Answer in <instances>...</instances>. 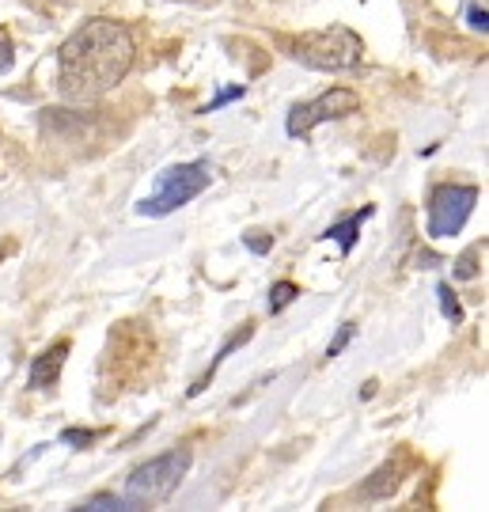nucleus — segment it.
Segmentation results:
<instances>
[{"label": "nucleus", "mask_w": 489, "mask_h": 512, "mask_svg": "<svg viewBox=\"0 0 489 512\" xmlns=\"http://www.w3.org/2000/svg\"><path fill=\"white\" fill-rule=\"evenodd\" d=\"M133 69V35L118 19H88L57 46V92L69 103H95Z\"/></svg>", "instance_id": "obj_1"}, {"label": "nucleus", "mask_w": 489, "mask_h": 512, "mask_svg": "<svg viewBox=\"0 0 489 512\" xmlns=\"http://www.w3.org/2000/svg\"><path fill=\"white\" fill-rule=\"evenodd\" d=\"M190 463H194L190 448H171V452H163V456L141 463V467L126 478V490H122L126 509H156L163 501H171V497L179 494Z\"/></svg>", "instance_id": "obj_2"}, {"label": "nucleus", "mask_w": 489, "mask_h": 512, "mask_svg": "<svg viewBox=\"0 0 489 512\" xmlns=\"http://www.w3.org/2000/svg\"><path fill=\"white\" fill-rule=\"evenodd\" d=\"M292 61L319 69V73H345L353 65H361L364 42L349 27H326V31H304L300 38L285 42Z\"/></svg>", "instance_id": "obj_3"}, {"label": "nucleus", "mask_w": 489, "mask_h": 512, "mask_svg": "<svg viewBox=\"0 0 489 512\" xmlns=\"http://www.w3.org/2000/svg\"><path fill=\"white\" fill-rule=\"evenodd\" d=\"M209 183H213V167L205 164V160L167 167L156 179V194L137 205V213L141 217H171L175 209L194 202L201 190H209Z\"/></svg>", "instance_id": "obj_4"}, {"label": "nucleus", "mask_w": 489, "mask_h": 512, "mask_svg": "<svg viewBox=\"0 0 489 512\" xmlns=\"http://www.w3.org/2000/svg\"><path fill=\"white\" fill-rule=\"evenodd\" d=\"M110 365H118V376L107 387L110 391H126L152 365V334L141 330V323H118L110 330V346L103 353V368Z\"/></svg>", "instance_id": "obj_5"}, {"label": "nucleus", "mask_w": 489, "mask_h": 512, "mask_svg": "<svg viewBox=\"0 0 489 512\" xmlns=\"http://www.w3.org/2000/svg\"><path fill=\"white\" fill-rule=\"evenodd\" d=\"M474 205H478V186H459V183L436 186L433 198H429V217H425L429 239L459 236L463 224L471 220Z\"/></svg>", "instance_id": "obj_6"}, {"label": "nucleus", "mask_w": 489, "mask_h": 512, "mask_svg": "<svg viewBox=\"0 0 489 512\" xmlns=\"http://www.w3.org/2000/svg\"><path fill=\"white\" fill-rule=\"evenodd\" d=\"M357 107H361V95L353 92V88H330V92H323L319 99L292 107L285 129H289V137H311V129L315 126H323V122H338V118L353 114Z\"/></svg>", "instance_id": "obj_7"}, {"label": "nucleus", "mask_w": 489, "mask_h": 512, "mask_svg": "<svg viewBox=\"0 0 489 512\" xmlns=\"http://www.w3.org/2000/svg\"><path fill=\"white\" fill-rule=\"evenodd\" d=\"M65 357H69V342H57L50 346L42 357L31 361V372H27V384L35 391H54L57 380H61V368H65Z\"/></svg>", "instance_id": "obj_8"}, {"label": "nucleus", "mask_w": 489, "mask_h": 512, "mask_svg": "<svg viewBox=\"0 0 489 512\" xmlns=\"http://www.w3.org/2000/svg\"><path fill=\"white\" fill-rule=\"evenodd\" d=\"M402 475H406V459H395V463H387V467H380V471L372 475L376 482H368L361 494L364 497H391L395 490H399Z\"/></svg>", "instance_id": "obj_9"}, {"label": "nucleus", "mask_w": 489, "mask_h": 512, "mask_svg": "<svg viewBox=\"0 0 489 512\" xmlns=\"http://www.w3.org/2000/svg\"><path fill=\"white\" fill-rule=\"evenodd\" d=\"M372 217V209H364L357 217H349L345 224H334V228H326V239H338V247H342V255L353 251V243H357V232H361V220Z\"/></svg>", "instance_id": "obj_10"}, {"label": "nucleus", "mask_w": 489, "mask_h": 512, "mask_svg": "<svg viewBox=\"0 0 489 512\" xmlns=\"http://www.w3.org/2000/svg\"><path fill=\"white\" fill-rule=\"evenodd\" d=\"M296 296H300V289H296L292 281H277V285L270 289V315L285 311L292 304V300H296Z\"/></svg>", "instance_id": "obj_11"}, {"label": "nucleus", "mask_w": 489, "mask_h": 512, "mask_svg": "<svg viewBox=\"0 0 489 512\" xmlns=\"http://www.w3.org/2000/svg\"><path fill=\"white\" fill-rule=\"evenodd\" d=\"M482 251H486V247H478V243H474L471 251L455 262V277H459V281H471V277L478 274V266H474V262H478V255H482Z\"/></svg>", "instance_id": "obj_12"}, {"label": "nucleus", "mask_w": 489, "mask_h": 512, "mask_svg": "<svg viewBox=\"0 0 489 512\" xmlns=\"http://www.w3.org/2000/svg\"><path fill=\"white\" fill-rule=\"evenodd\" d=\"M436 296H440V311H444V319L463 323V308H459V300L452 296V289H448V285H440V289H436Z\"/></svg>", "instance_id": "obj_13"}, {"label": "nucleus", "mask_w": 489, "mask_h": 512, "mask_svg": "<svg viewBox=\"0 0 489 512\" xmlns=\"http://www.w3.org/2000/svg\"><path fill=\"white\" fill-rule=\"evenodd\" d=\"M12 61H16V46H12V38L0 31V76L12 69Z\"/></svg>", "instance_id": "obj_14"}, {"label": "nucleus", "mask_w": 489, "mask_h": 512, "mask_svg": "<svg viewBox=\"0 0 489 512\" xmlns=\"http://www.w3.org/2000/svg\"><path fill=\"white\" fill-rule=\"evenodd\" d=\"M243 243L251 247L254 255H266V251L273 247V236H266V232H247V236H243Z\"/></svg>", "instance_id": "obj_15"}, {"label": "nucleus", "mask_w": 489, "mask_h": 512, "mask_svg": "<svg viewBox=\"0 0 489 512\" xmlns=\"http://www.w3.org/2000/svg\"><path fill=\"white\" fill-rule=\"evenodd\" d=\"M84 509H126V501L122 497H114V494H95L88 497V505Z\"/></svg>", "instance_id": "obj_16"}, {"label": "nucleus", "mask_w": 489, "mask_h": 512, "mask_svg": "<svg viewBox=\"0 0 489 512\" xmlns=\"http://www.w3.org/2000/svg\"><path fill=\"white\" fill-rule=\"evenodd\" d=\"M353 334H357V327H353V323H345V327L338 330V338L330 342V349H326V357H338V353L349 346V338H353Z\"/></svg>", "instance_id": "obj_17"}, {"label": "nucleus", "mask_w": 489, "mask_h": 512, "mask_svg": "<svg viewBox=\"0 0 489 512\" xmlns=\"http://www.w3.org/2000/svg\"><path fill=\"white\" fill-rule=\"evenodd\" d=\"M236 95H243V84H236V88H228V92H220L217 99H213V103L205 107V114H209V110H217V107H224V103H228V99H236Z\"/></svg>", "instance_id": "obj_18"}, {"label": "nucleus", "mask_w": 489, "mask_h": 512, "mask_svg": "<svg viewBox=\"0 0 489 512\" xmlns=\"http://www.w3.org/2000/svg\"><path fill=\"white\" fill-rule=\"evenodd\" d=\"M65 440H69V444H84V448H88L91 440H95V433H76V429H69V433H65Z\"/></svg>", "instance_id": "obj_19"}, {"label": "nucleus", "mask_w": 489, "mask_h": 512, "mask_svg": "<svg viewBox=\"0 0 489 512\" xmlns=\"http://www.w3.org/2000/svg\"><path fill=\"white\" fill-rule=\"evenodd\" d=\"M471 23L478 27V31H486V8H482V12L474 8V12H471Z\"/></svg>", "instance_id": "obj_20"}]
</instances>
